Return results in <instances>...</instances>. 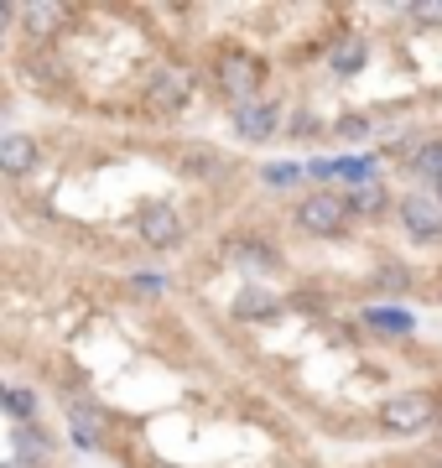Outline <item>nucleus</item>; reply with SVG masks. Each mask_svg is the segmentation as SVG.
Segmentation results:
<instances>
[{
  "instance_id": "f257e3e1",
  "label": "nucleus",
  "mask_w": 442,
  "mask_h": 468,
  "mask_svg": "<svg viewBox=\"0 0 442 468\" xmlns=\"http://www.w3.org/2000/svg\"><path fill=\"white\" fill-rule=\"evenodd\" d=\"M214 79H219V94L235 104V110L256 104V94H260V63L250 58V48H224L219 58H214Z\"/></svg>"
},
{
  "instance_id": "f03ea898",
  "label": "nucleus",
  "mask_w": 442,
  "mask_h": 468,
  "mask_svg": "<svg viewBox=\"0 0 442 468\" xmlns=\"http://www.w3.org/2000/svg\"><path fill=\"white\" fill-rule=\"evenodd\" d=\"M432 417H437V401L426 390H406V396H391V401L380 406V432L411 437V432H422V427H432Z\"/></svg>"
},
{
  "instance_id": "7ed1b4c3",
  "label": "nucleus",
  "mask_w": 442,
  "mask_h": 468,
  "mask_svg": "<svg viewBox=\"0 0 442 468\" xmlns=\"http://www.w3.org/2000/svg\"><path fill=\"white\" fill-rule=\"evenodd\" d=\"M349 198L343 193H312V198L297 203V229L312 234V239H333V234L349 224Z\"/></svg>"
},
{
  "instance_id": "20e7f679",
  "label": "nucleus",
  "mask_w": 442,
  "mask_h": 468,
  "mask_svg": "<svg viewBox=\"0 0 442 468\" xmlns=\"http://www.w3.org/2000/svg\"><path fill=\"white\" fill-rule=\"evenodd\" d=\"M136 234H141L146 250H177V245H183V214H177V203H167V198L141 203Z\"/></svg>"
},
{
  "instance_id": "39448f33",
  "label": "nucleus",
  "mask_w": 442,
  "mask_h": 468,
  "mask_svg": "<svg viewBox=\"0 0 442 468\" xmlns=\"http://www.w3.org/2000/svg\"><path fill=\"white\" fill-rule=\"evenodd\" d=\"M187 100H193V79L177 73V68H162L146 79V110L152 115H183Z\"/></svg>"
},
{
  "instance_id": "423d86ee",
  "label": "nucleus",
  "mask_w": 442,
  "mask_h": 468,
  "mask_svg": "<svg viewBox=\"0 0 442 468\" xmlns=\"http://www.w3.org/2000/svg\"><path fill=\"white\" fill-rule=\"evenodd\" d=\"M395 214L406 224V234L416 245H437L442 239V203L437 198H422V193H406V198L395 203Z\"/></svg>"
},
{
  "instance_id": "0eeeda50",
  "label": "nucleus",
  "mask_w": 442,
  "mask_h": 468,
  "mask_svg": "<svg viewBox=\"0 0 442 468\" xmlns=\"http://www.w3.org/2000/svg\"><path fill=\"white\" fill-rule=\"evenodd\" d=\"M235 131L245 135V141H271V135H281L287 125H281V104L271 100H256V104H245V110H235Z\"/></svg>"
},
{
  "instance_id": "6e6552de",
  "label": "nucleus",
  "mask_w": 442,
  "mask_h": 468,
  "mask_svg": "<svg viewBox=\"0 0 442 468\" xmlns=\"http://www.w3.org/2000/svg\"><path fill=\"white\" fill-rule=\"evenodd\" d=\"M16 21L26 27V37H32L37 48H42V42H58V32L73 21V11L68 5H16Z\"/></svg>"
},
{
  "instance_id": "1a4fd4ad",
  "label": "nucleus",
  "mask_w": 442,
  "mask_h": 468,
  "mask_svg": "<svg viewBox=\"0 0 442 468\" xmlns=\"http://www.w3.org/2000/svg\"><path fill=\"white\" fill-rule=\"evenodd\" d=\"M406 172L411 177H426L432 187L442 183V135H416V141H406Z\"/></svg>"
},
{
  "instance_id": "9d476101",
  "label": "nucleus",
  "mask_w": 442,
  "mask_h": 468,
  "mask_svg": "<svg viewBox=\"0 0 442 468\" xmlns=\"http://www.w3.org/2000/svg\"><path fill=\"white\" fill-rule=\"evenodd\" d=\"M37 141L32 135H21V131H11V135H0V172L5 177H26V172L37 167Z\"/></svg>"
},
{
  "instance_id": "9b49d317",
  "label": "nucleus",
  "mask_w": 442,
  "mask_h": 468,
  "mask_svg": "<svg viewBox=\"0 0 442 468\" xmlns=\"http://www.w3.org/2000/svg\"><path fill=\"white\" fill-rule=\"evenodd\" d=\"M11 448H16V463H47L52 458V432H42L37 421H26V427H11Z\"/></svg>"
},
{
  "instance_id": "f8f14e48",
  "label": "nucleus",
  "mask_w": 442,
  "mask_h": 468,
  "mask_svg": "<svg viewBox=\"0 0 442 468\" xmlns=\"http://www.w3.org/2000/svg\"><path fill=\"white\" fill-rule=\"evenodd\" d=\"M364 58H370L364 37H339V48L328 52V63H333V73H339V79H354L359 68H364Z\"/></svg>"
},
{
  "instance_id": "ddd939ff",
  "label": "nucleus",
  "mask_w": 442,
  "mask_h": 468,
  "mask_svg": "<svg viewBox=\"0 0 442 468\" xmlns=\"http://www.w3.org/2000/svg\"><path fill=\"white\" fill-rule=\"evenodd\" d=\"M5 411H11V427H26V421H37V411H42V401H37V390H26V385H5Z\"/></svg>"
},
{
  "instance_id": "4468645a",
  "label": "nucleus",
  "mask_w": 442,
  "mask_h": 468,
  "mask_svg": "<svg viewBox=\"0 0 442 468\" xmlns=\"http://www.w3.org/2000/svg\"><path fill=\"white\" fill-rule=\"evenodd\" d=\"M276 307H281V302H276L266 286H256V282H250V292H239V302H235V313H239V318H250V323L276 318Z\"/></svg>"
},
{
  "instance_id": "2eb2a0df",
  "label": "nucleus",
  "mask_w": 442,
  "mask_h": 468,
  "mask_svg": "<svg viewBox=\"0 0 442 468\" xmlns=\"http://www.w3.org/2000/svg\"><path fill=\"white\" fill-rule=\"evenodd\" d=\"M370 282L380 286V292H411V271L401 266V261H374Z\"/></svg>"
},
{
  "instance_id": "dca6fc26",
  "label": "nucleus",
  "mask_w": 442,
  "mask_h": 468,
  "mask_svg": "<svg viewBox=\"0 0 442 468\" xmlns=\"http://www.w3.org/2000/svg\"><path fill=\"white\" fill-rule=\"evenodd\" d=\"M364 323H370V328H380V334H391V338H401V334H411V328H416V323H411L406 313H395V307H370V313H364Z\"/></svg>"
},
{
  "instance_id": "f3484780",
  "label": "nucleus",
  "mask_w": 442,
  "mask_h": 468,
  "mask_svg": "<svg viewBox=\"0 0 442 468\" xmlns=\"http://www.w3.org/2000/svg\"><path fill=\"white\" fill-rule=\"evenodd\" d=\"M385 203H391V193H385L380 183H374V187H364V193H349V208H354V214H380Z\"/></svg>"
},
{
  "instance_id": "a211bd4d",
  "label": "nucleus",
  "mask_w": 442,
  "mask_h": 468,
  "mask_svg": "<svg viewBox=\"0 0 442 468\" xmlns=\"http://www.w3.org/2000/svg\"><path fill=\"white\" fill-rule=\"evenodd\" d=\"M339 177L343 183H370L374 177V156H339Z\"/></svg>"
},
{
  "instance_id": "6ab92c4d",
  "label": "nucleus",
  "mask_w": 442,
  "mask_h": 468,
  "mask_svg": "<svg viewBox=\"0 0 442 468\" xmlns=\"http://www.w3.org/2000/svg\"><path fill=\"white\" fill-rule=\"evenodd\" d=\"M239 261H245V266H250V271H271V266H276V250H266L260 239H250V245L239 250Z\"/></svg>"
},
{
  "instance_id": "aec40b11",
  "label": "nucleus",
  "mask_w": 442,
  "mask_h": 468,
  "mask_svg": "<svg viewBox=\"0 0 442 468\" xmlns=\"http://www.w3.org/2000/svg\"><path fill=\"white\" fill-rule=\"evenodd\" d=\"M297 177H302L297 162H276V167H266V183H271V187H291Z\"/></svg>"
},
{
  "instance_id": "412c9836",
  "label": "nucleus",
  "mask_w": 442,
  "mask_h": 468,
  "mask_svg": "<svg viewBox=\"0 0 442 468\" xmlns=\"http://www.w3.org/2000/svg\"><path fill=\"white\" fill-rule=\"evenodd\" d=\"M219 162H224L219 151H204V146H193V151H187V172H214Z\"/></svg>"
},
{
  "instance_id": "4be33fe9",
  "label": "nucleus",
  "mask_w": 442,
  "mask_h": 468,
  "mask_svg": "<svg viewBox=\"0 0 442 468\" xmlns=\"http://www.w3.org/2000/svg\"><path fill=\"white\" fill-rule=\"evenodd\" d=\"M318 131H323V125L307 115V110H297V115L287 120V135H297V141H307V135H318Z\"/></svg>"
},
{
  "instance_id": "5701e85b",
  "label": "nucleus",
  "mask_w": 442,
  "mask_h": 468,
  "mask_svg": "<svg viewBox=\"0 0 442 468\" xmlns=\"http://www.w3.org/2000/svg\"><path fill=\"white\" fill-rule=\"evenodd\" d=\"M333 131H339L343 141H364V135H370V120H359V115H349V120H339V125H333Z\"/></svg>"
},
{
  "instance_id": "b1692460",
  "label": "nucleus",
  "mask_w": 442,
  "mask_h": 468,
  "mask_svg": "<svg viewBox=\"0 0 442 468\" xmlns=\"http://www.w3.org/2000/svg\"><path fill=\"white\" fill-rule=\"evenodd\" d=\"M307 172H312V177H339V156H312Z\"/></svg>"
},
{
  "instance_id": "393cba45",
  "label": "nucleus",
  "mask_w": 442,
  "mask_h": 468,
  "mask_svg": "<svg viewBox=\"0 0 442 468\" xmlns=\"http://www.w3.org/2000/svg\"><path fill=\"white\" fill-rule=\"evenodd\" d=\"M411 16L432 27V21H442V5H437V0H426V5H411Z\"/></svg>"
},
{
  "instance_id": "a878e982",
  "label": "nucleus",
  "mask_w": 442,
  "mask_h": 468,
  "mask_svg": "<svg viewBox=\"0 0 442 468\" xmlns=\"http://www.w3.org/2000/svg\"><path fill=\"white\" fill-rule=\"evenodd\" d=\"M131 286H136L141 297H156V292H162V286H167V282H162V276H136V282H131Z\"/></svg>"
},
{
  "instance_id": "bb28decb",
  "label": "nucleus",
  "mask_w": 442,
  "mask_h": 468,
  "mask_svg": "<svg viewBox=\"0 0 442 468\" xmlns=\"http://www.w3.org/2000/svg\"><path fill=\"white\" fill-rule=\"evenodd\" d=\"M432 468H442V452H437V463H432Z\"/></svg>"
},
{
  "instance_id": "cd10ccee",
  "label": "nucleus",
  "mask_w": 442,
  "mask_h": 468,
  "mask_svg": "<svg viewBox=\"0 0 442 468\" xmlns=\"http://www.w3.org/2000/svg\"><path fill=\"white\" fill-rule=\"evenodd\" d=\"M437 203H442V183H437Z\"/></svg>"
}]
</instances>
